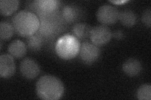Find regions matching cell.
I'll return each mask as SVG.
<instances>
[{
    "label": "cell",
    "mask_w": 151,
    "mask_h": 100,
    "mask_svg": "<svg viewBox=\"0 0 151 100\" xmlns=\"http://www.w3.org/2000/svg\"><path fill=\"white\" fill-rule=\"evenodd\" d=\"M36 93L45 100H58L63 96L64 87L61 80L52 75H45L37 81Z\"/></svg>",
    "instance_id": "6da1fadb"
},
{
    "label": "cell",
    "mask_w": 151,
    "mask_h": 100,
    "mask_svg": "<svg viewBox=\"0 0 151 100\" xmlns=\"http://www.w3.org/2000/svg\"><path fill=\"white\" fill-rule=\"evenodd\" d=\"M79 55L85 64L90 65L98 60L100 56V50L93 43L83 42L80 46Z\"/></svg>",
    "instance_id": "5b68a950"
},
{
    "label": "cell",
    "mask_w": 151,
    "mask_h": 100,
    "mask_svg": "<svg viewBox=\"0 0 151 100\" xmlns=\"http://www.w3.org/2000/svg\"><path fill=\"white\" fill-rule=\"evenodd\" d=\"M113 36H114L115 38H116L118 40H122L124 37V33L122 31H116L113 33Z\"/></svg>",
    "instance_id": "44dd1931"
},
{
    "label": "cell",
    "mask_w": 151,
    "mask_h": 100,
    "mask_svg": "<svg viewBox=\"0 0 151 100\" xmlns=\"http://www.w3.org/2000/svg\"><path fill=\"white\" fill-rule=\"evenodd\" d=\"M122 69L124 72L129 77H136L141 72L142 65L138 60L130 58L124 62L122 66Z\"/></svg>",
    "instance_id": "9c48e42d"
},
{
    "label": "cell",
    "mask_w": 151,
    "mask_h": 100,
    "mask_svg": "<svg viewBox=\"0 0 151 100\" xmlns=\"http://www.w3.org/2000/svg\"><path fill=\"white\" fill-rule=\"evenodd\" d=\"M119 13L115 7L109 4H105L98 8L96 18L99 22L104 25H111L119 20Z\"/></svg>",
    "instance_id": "277c9868"
},
{
    "label": "cell",
    "mask_w": 151,
    "mask_h": 100,
    "mask_svg": "<svg viewBox=\"0 0 151 100\" xmlns=\"http://www.w3.org/2000/svg\"><path fill=\"white\" fill-rule=\"evenodd\" d=\"M12 24L17 34L23 37H29L39 30L40 20L34 13L21 11L14 16Z\"/></svg>",
    "instance_id": "7a4b0ae2"
},
{
    "label": "cell",
    "mask_w": 151,
    "mask_h": 100,
    "mask_svg": "<svg viewBox=\"0 0 151 100\" xmlns=\"http://www.w3.org/2000/svg\"><path fill=\"white\" fill-rule=\"evenodd\" d=\"M27 46L32 51H39L43 45L42 36L39 35H33L27 38Z\"/></svg>",
    "instance_id": "e0dca14e"
},
{
    "label": "cell",
    "mask_w": 151,
    "mask_h": 100,
    "mask_svg": "<svg viewBox=\"0 0 151 100\" xmlns=\"http://www.w3.org/2000/svg\"><path fill=\"white\" fill-rule=\"evenodd\" d=\"M9 55L16 58H20L24 56L27 53L25 44L19 40H13L8 47Z\"/></svg>",
    "instance_id": "30bf717a"
},
{
    "label": "cell",
    "mask_w": 151,
    "mask_h": 100,
    "mask_svg": "<svg viewBox=\"0 0 151 100\" xmlns=\"http://www.w3.org/2000/svg\"><path fill=\"white\" fill-rule=\"evenodd\" d=\"M137 96L140 100H150L151 84L147 83L140 86L137 92Z\"/></svg>",
    "instance_id": "d6986e66"
},
{
    "label": "cell",
    "mask_w": 151,
    "mask_h": 100,
    "mask_svg": "<svg viewBox=\"0 0 151 100\" xmlns=\"http://www.w3.org/2000/svg\"><path fill=\"white\" fill-rule=\"evenodd\" d=\"M2 48H3V42H2V40H1V50H2Z\"/></svg>",
    "instance_id": "7402d4cb"
},
{
    "label": "cell",
    "mask_w": 151,
    "mask_h": 100,
    "mask_svg": "<svg viewBox=\"0 0 151 100\" xmlns=\"http://www.w3.org/2000/svg\"><path fill=\"white\" fill-rule=\"evenodd\" d=\"M119 19L122 25L127 27L133 26L137 21L136 15L131 10H124L120 13Z\"/></svg>",
    "instance_id": "4fadbf2b"
},
{
    "label": "cell",
    "mask_w": 151,
    "mask_h": 100,
    "mask_svg": "<svg viewBox=\"0 0 151 100\" xmlns=\"http://www.w3.org/2000/svg\"><path fill=\"white\" fill-rule=\"evenodd\" d=\"M15 61L10 55L2 54L0 56V76L4 78L12 77L15 72Z\"/></svg>",
    "instance_id": "ba28073f"
},
{
    "label": "cell",
    "mask_w": 151,
    "mask_h": 100,
    "mask_svg": "<svg viewBox=\"0 0 151 100\" xmlns=\"http://www.w3.org/2000/svg\"><path fill=\"white\" fill-rule=\"evenodd\" d=\"M22 74L27 79H34L40 73V69L37 62L30 58L23 60L20 65Z\"/></svg>",
    "instance_id": "52a82bcc"
},
{
    "label": "cell",
    "mask_w": 151,
    "mask_h": 100,
    "mask_svg": "<svg viewBox=\"0 0 151 100\" xmlns=\"http://www.w3.org/2000/svg\"><path fill=\"white\" fill-rule=\"evenodd\" d=\"M92 28L88 24L84 23H77L73 28V33L77 39L80 40H86L90 36Z\"/></svg>",
    "instance_id": "8fae6325"
},
{
    "label": "cell",
    "mask_w": 151,
    "mask_h": 100,
    "mask_svg": "<svg viewBox=\"0 0 151 100\" xmlns=\"http://www.w3.org/2000/svg\"><path fill=\"white\" fill-rule=\"evenodd\" d=\"M142 20L144 23L145 26L150 28V22H151V10L150 8L146 9L142 14Z\"/></svg>",
    "instance_id": "ffe728a7"
},
{
    "label": "cell",
    "mask_w": 151,
    "mask_h": 100,
    "mask_svg": "<svg viewBox=\"0 0 151 100\" xmlns=\"http://www.w3.org/2000/svg\"><path fill=\"white\" fill-rule=\"evenodd\" d=\"M36 4L39 9L45 13L52 12L58 6V1L56 0H39L36 1Z\"/></svg>",
    "instance_id": "5bb4252c"
},
{
    "label": "cell",
    "mask_w": 151,
    "mask_h": 100,
    "mask_svg": "<svg viewBox=\"0 0 151 100\" xmlns=\"http://www.w3.org/2000/svg\"><path fill=\"white\" fill-rule=\"evenodd\" d=\"M14 31V28L10 23L6 21H1L0 23V38L2 40L11 38L13 35Z\"/></svg>",
    "instance_id": "2e32d148"
},
{
    "label": "cell",
    "mask_w": 151,
    "mask_h": 100,
    "mask_svg": "<svg viewBox=\"0 0 151 100\" xmlns=\"http://www.w3.org/2000/svg\"><path fill=\"white\" fill-rule=\"evenodd\" d=\"M112 33L106 25H99L92 28L89 38L94 45L103 46L109 42L111 38Z\"/></svg>",
    "instance_id": "8992f818"
},
{
    "label": "cell",
    "mask_w": 151,
    "mask_h": 100,
    "mask_svg": "<svg viewBox=\"0 0 151 100\" xmlns=\"http://www.w3.org/2000/svg\"><path fill=\"white\" fill-rule=\"evenodd\" d=\"M79 16L78 9L72 6H66L63 9V16L69 23H73L78 20Z\"/></svg>",
    "instance_id": "9a60e30c"
},
{
    "label": "cell",
    "mask_w": 151,
    "mask_h": 100,
    "mask_svg": "<svg viewBox=\"0 0 151 100\" xmlns=\"http://www.w3.org/2000/svg\"><path fill=\"white\" fill-rule=\"evenodd\" d=\"M38 30L42 36H50L54 33L55 26L51 21L45 20L40 22V26Z\"/></svg>",
    "instance_id": "ac0fdd59"
},
{
    "label": "cell",
    "mask_w": 151,
    "mask_h": 100,
    "mask_svg": "<svg viewBox=\"0 0 151 100\" xmlns=\"http://www.w3.org/2000/svg\"><path fill=\"white\" fill-rule=\"evenodd\" d=\"M80 43L74 35H67L58 40L55 45V51L58 55L64 60L74 58L79 53Z\"/></svg>",
    "instance_id": "3957f363"
},
{
    "label": "cell",
    "mask_w": 151,
    "mask_h": 100,
    "mask_svg": "<svg viewBox=\"0 0 151 100\" xmlns=\"http://www.w3.org/2000/svg\"><path fill=\"white\" fill-rule=\"evenodd\" d=\"M19 5L18 0H1L0 11L3 16H9L16 11Z\"/></svg>",
    "instance_id": "7c38bea8"
}]
</instances>
